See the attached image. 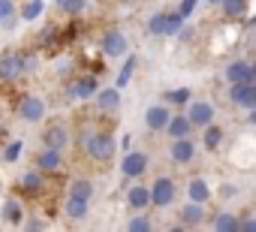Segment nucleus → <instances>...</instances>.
Segmentation results:
<instances>
[{
    "instance_id": "nucleus-16",
    "label": "nucleus",
    "mask_w": 256,
    "mask_h": 232,
    "mask_svg": "<svg viewBox=\"0 0 256 232\" xmlns=\"http://www.w3.org/2000/svg\"><path fill=\"white\" fill-rule=\"evenodd\" d=\"M0 214H4V220H6L10 226H24V217H28L24 202H22L18 196L6 199V202H4V208H0Z\"/></svg>"
},
{
    "instance_id": "nucleus-38",
    "label": "nucleus",
    "mask_w": 256,
    "mask_h": 232,
    "mask_svg": "<svg viewBox=\"0 0 256 232\" xmlns=\"http://www.w3.org/2000/svg\"><path fill=\"white\" fill-rule=\"evenodd\" d=\"M235 193H238V187H235V184H223V190H220V196H223V199H235Z\"/></svg>"
},
{
    "instance_id": "nucleus-41",
    "label": "nucleus",
    "mask_w": 256,
    "mask_h": 232,
    "mask_svg": "<svg viewBox=\"0 0 256 232\" xmlns=\"http://www.w3.org/2000/svg\"><path fill=\"white\" fill-rule=\"evenodd\" d=\"M208 4H211V6H220V4H223V0H208Z\"/></svg>"
},
{
    "instance_id": "nucleus-3",
    "label": "nucleus",
    "mask_w": 256,
    "mask_h": 232,
    "mask_svg": "<svg viewBox=\"0 0 256 232\" xmlns=\"http://www.w3.org/2000/svg\"><path fill=\"white\" fill-rule=\"evenodd\" d=\"M48 190H52L48 175L40 172V169H30V172H24V175L18 178V193H22L24 199H42Z\"/></svg>"
},
{
    "instance_id": "nucleus-33",
    "label": "nucleus",
    "mask_w": 256,
    "mask_h": 232,
    "mask_svg": "<svg viewBox=\"0 0 256 232\" xmlns=\"http://www.w3.org/2000/svg\"><path fill=\"white\" fill-rule=\"evenodd\" d=\"M166 96H169V102H172V106H190L193 90H190V88H175V90H169Z\"/></svg>"
},
{
    "instance_id": "nucleus-5",
    "label": "nucleus",
    "mask_w": 256,
    "mask_h": 232,
    "mask_svg": "<svg viewBox=\"0 0 256 232\" xmlns=\"http://www.w3.org/2000/svg\"><path fill=\"white\" fill-rule=\"evenodd\" d=\"M18 76H24L22 48H6V52H0V84H10V82H16Z\"/></svg>"
},
{
    "instance_id": "nucleus-36",
    "label": "nucleus",
    "mask_w": 256,
    "mask_h": 232,
    "mask_svg": "<svg viewBox=\"0 0 256 232\" xmlns=\"http://www.w3.org/2000/svg\"><path fill=\"white\" fill-rule=\"evenodd\" d=\"M178 40H181V42H193V40H196V30H193V28H187V24H184V28H181V30H178Z\"/></svg>"
},
{
    "instance_id": "nucleus-32",
    "label": "nucleus",
    "mask_w": 256,
    "mask_h": 232,
    "mask_svg": "<svg viewBox=\"0 0 256 232\" xmlns=\"http://www.w3.org/2000/svg\"><path fill=\"white\" fill-rule=\"evenodd\" d=\"M22 151H24V142H22V139H12V142L4 148V163H10V166H12V163H18Z\"/></svg>"
},
{
    "instance_id": "nucleus-26",
    "label": "nucleus",
    "mask_w": 256,
    "mask_h": 232,
    "mask_svg": "<svg viewBox=\"0 0 256 232\" xmlns=\"http://www.w3.org/2000/svg\"><path fill=\"white\" fill-rule=\"evenodd\" d=\"M18 16H22V22H40L46 16V0H24Z\"/></svg>"
},
{
    "instance_id": "nucleus-11",
    "label": "nucleus",
    "mask_w": 256,
    "mask_h": 232,
    "mask_svg": "<svg viewBox=\"0 0 256 232\" xmlns=\"http://www.w3.org/2000/svg\"><path fill=\"white\" fill-rule=\"evenodd\" d=\"M169 157H172V163H178V166L193 163V160H196V145H193V139H190V136H184V139H172V145H169Z\"/></svg>"
},
{
    "instance_id": "nucleus-37",
    "label": "nucleus",
    "mask_w": 256,
    "mask_h": 232,
    "mask_svg": "<svg viewBox=\"0 0 256 232\" xmlns=\"http://www.w3.org/2000/svg\"><path fill=\"white\" fill-rule=\"evenodd\" d=\"M238 232H256V217H241Z\"/></svg>"
},
{
    "instance_id": "nucleus-39",
    "label": "nucleus",
    "mask_w": 256,
    "mask_h": 232,
    "mask_svg": "<svg viewBox=\"0 0 256 232\" xmlns=\"http://www.w3.org/2000/svg\"><path fill=\"white\" fill-rule=\"evenodd\" d=\"M247 121H250V124L256 127V108H250V118H247Z\"/></svg>"
},
{
    "instance_id": "nucleus-10",
    "label": "nucleus",
    "mask_w": 256,
    "mask_h": 232,
    "mask_svg": "<svg viewBox=\"0 0 256 232\" xmlns=\"http://www.w3.org/2000/svg\"><path fill=\"white\" fill-rule=\"evenodd\" d=\"M175 193H178V187H175L172 178H157L154 187H151V205L154 208H169L175 202Z\"/></svg>"
},
{
    "instance_id": "nucleus-17",
    "label": "nucleus",
    "mask_w": 256,
    "mask_h": 232,
    "mask_svg": "<svg viewBox=\"0 0 256 232\" xmlns=\"http://www.w3.org/2000/svg\"><path fill=\"white\" fill-rule=\"evenodd\" d=\"M126 205H130L133 211H148L151 208V187L133 184L130 190H126Z\"/></svg>"
},
{
    "instance_id": "nucleus-22",
    "label": "nucleus",
    "mask_w": 256,
    "mask_h": 232,
    "mask_svg": "<svg viewBox=\"0 0 256 232\" xmlns=\"http://www.w3.org/2000/svg\"><path fill=\"white\" fill-rule=\"evenodd\" d=\"M208 223H211V229H217V232H238L241 217H238V214H229V211H220V214H214Z\"/></svg>"
},
{
    "instance_id": "nucleus-18",
    "label": "nucleus",
    "mask_w": 256,
    "mask_h": 232,
    "mask_svg": "<svg viewBox=\"0 0 256 232\" xmlns=\"http://www.w3.org/2000/svg\"><path fill=\"white\" fill-rule=\"evenodd\" d=\"M178 217H181V223H184L187 229H190V226L196 229V226H202V223L208 220V214H205V205H202V202H187V205L181 208V214H178Z\"/></svg>"
},
{
    "instance_id": "nucleus-20",
    "label": "nucleus",
    "mask_w": 256,
    "mask_h": 232,
    "mask_svg": "<svg viewBox=\"0 0 256 232\" xmlns=\"http://www.w3.org/2000/svg\"><path fill=\"white\" fill-rule=\"evenodd\" d=\"M64 214H66V220H84V217L90 214V202L66 193V199H64Z\"/></svg>"
},
{
    "instance_id": "nucleus-31",
    "label": "nucleus",
    "mask_w": 256,
    "mask_h": 232,
    "mask_svg": "<svg viewBox=\"0 0 256 232\" xmlns=\"http://www.w3.org/2000/svg\"><path fill=\"white\" fill-rule=\"evenodd\" d=\"M220 145H223V130L214 127V124H208V127H205V148H208V151H217Z\"/></svg>"
},
{
    "instance_id": "nucleus-9",
    "label": "nucleus",
    "mask_w": 256,
    "mask_h": 232,
    "mask_svg": "<svg viewBox=\"0 0 256 232\" xmlns=\"http://www.w3.org/2000/svg\"><path fill=\"white\" fill-rule=\"evenodd\" d=\"M34 166H36L40 172H46V175H58V172L64 169V151L46 145V148L34 157Z\"/></svg>"
},
{
    "instance_id": "nucleus-14",
    "label": "nucleus",
    "mask_w": 256,
    "mask_h": 232,
    "mask_svg": "<svg viewBox=\"0 0 256 232\" xmlns=\"http://www.w3.org/2000/svg\"><path fill=\"white\" fill-rule=\"evenodd\" d=\"M96 108L102 114H114L120 108V88H100L96 90Z\"/></svg>"
},
{
    "instance_id": "nucleus-27",
    "label": "nucleus",
    "mask_w": 256,
    "mask_h": 232,
    "mask_svg": "<svg viewBox=\"0 0 256 232\" xmlns=\"http://www.w3.org/2000/svg\"><path fill=\"white\" fill-rule=\"evenodd\" d=\"M136 66H139V58L136 54H126V60H124V66H120V72H118V78H114V88H126L130 84V78H133V72H136Z\"/></svg>"
},
{
    "instance_id": "nucleus-42",
    "label": "nucleus",
    "mask_w": 256,
    "mask_h": 232,
    "mask_svg": "<svg viewBox=\"0 0 256 232\" xmlns=\"http://www.w3.org/2000/svg\"><path fill=\"white\" fill-rule=\"evenodd\" d=\"M253 24H256V18H253Z\"/></svg>"
},
{
    "instance_id": "nucleus-28",
    "label": "nucleus",
    "mask_w": 256,
    "mask_h": 232,
    "mask_svg": "<svg viewBox=\"0 0 256 232\" xmlns=\"http://www.w3.org/2000/svg\"><path fill=\"white\" fill-rule=\"evenodd\" d=\"M18 22V6L16 0H0V24H4L6 30H12Z\"/></svg>"
},
{
    "instance_id": "nucleus-29",
    "label": "nucleus",
    "mask_w": 256,
    "mask_h": 232,
    "mask_svg": "<svg viewBox=\"0 0 256 232\" xmlns=\"http://www.w3.org/2000/svg\"><path fill=\"white\" fill-rule=\"evenodd\" d=\"M166 28H169V12H157L148 22V36H166Z\"/></svg>"
},
{
    "instance_id": "nucleus-34",
    "label": "nucleus",
    "mask_w": 256,
    "mask_h": 232,
    "mask_svg": "<svg viewBox=\"0 0 256 232\" xmlns=\"http://www.w3.org/2000/svg\"><path fill=\"white\" fill-rule=\"evenodd\" d=\"M154 223H151V217L148 214H136V217H130V220H126V229H130V232H148Z\"/></svg>"
},
{
    "instance_id": "nucleus-7",
    "label": "nucleus",
    "mask_w": 256,
    "mask_h": 232,
    "mask_svg": "<svg viewBox=\"0 0 256 232\" xmlns=\"http://www.w3.org/2000/svg\"><path fill=\"white\" fill-rule=\"evenodd\" d=\"M42 145L58 148V151L70 148V145H72V130H70V124H66V121H52V124L42 130Z\"/></svg>"
},
{
    "instance_id": "nucleus-43",
    "label": "nucleus",
    "mask_w": 256,
    "mask_h": 232,
    "mask_svg": "<svg viewBox=\"0 0 256 232\" xmlns=\"http://www.w3.org/2000/svg\"><path fill=\"white\" fill-rule=\"evenodd\" d=\"M253 70H256V64H253Z\"/></svg>"
},
{
    "instance_id": "nucleus-12",
    "label": "nucleus",
    "mask_w": 256,
    "mask_h": 232,
    "mask_svg": "<svg viewBox=\"0 0 256 232\" xmlns=\"http://www.w3.org/2000/svg\"><path fill=\"white\" fill-rule=\"evenodd\" d=\"M187 118L193 121V127H208V124H214V106L205 100H190Z\"/></svg>"
},
{
    "instance_id": "nucleus-19",
    "label": "nucleus",
    "mask_w": 256,
    "mask_h": 232,
    "mask_svg": "<svg viewBox=\"0 0 256 232\" xmlns=\"http://www.w3.org/2000/svg\"><path fill=\"white\" fill-rule=\"evenodd\" d=\"M169 118H172V112H169V106H151V108L145 112V124H148V130H154V133L166 130Z\"/></svg>"
},
{
    "instance_id": "nucleus-8",
    "label": "nucleus",
    "mask_w": 256,
    "mask_h": 232,
    "mask_svg": "<svg viewBox=\"0 0 256 232\" xmlns=\"http://www.w3.org/2000/svg\"><path fill=\"white\" fill-rule=\"evenodd\" d=\"M148 166H151V160H148L145 151H126V157L120 160V175H126V178H142L148 172Z\"/></svg>"
},
{
    "instance_id": "nucleus-2",
    "label": "nucleus",
    "mask_w": 256,
    "mask_h": 232,
    "mask_svg": "<svg viewBox=\"0 0 256 232\" xmlns=\"http://www.w3.org/2000/svg\"><path fill=\"white\" fill-rule=\"evenodd\" d=\"M100 90V76L96 72H78L66 82V96L70 100H90Z\"/></svg>"
},
{
    "instance_id": "nucleus-4",
    "label": "nucleus",
    "mask_w": 256,
    "mask_h": 232,
    "mask_svg": "<svg viewBox=\"0 0 256 232\" xmlns=\"http://www.w3.org/2000/svg\"><path fill=\"white\" fill-rule=\"evenodd\" d=\"M16 112H18V118L28 121V124H40L46 118V100L36 96V94H22L18 102H16Z\"/></svg>"
},
{
    "instance_id": "nucleus-15",
    "label": "nucleus",
    "mask_w": 256,
    "mask_h": 232,
    "mask_svg": "<svg viewBox=\"0 0 256 232\" xmlns=\"http://www.w3.org/2000/svg\"><path fill=\"white\" fill-rule=\"evenodd\" d=\"M226 78H229V84L256 82V70H253V64H247V60H232V64L226 66Z\"/></svg>"
},
{
    "instance_id": "nucleus-13",
    "label": "nucleus",
    "mask_w": 256,
    "mask_h": 232,
    "mask_svg": "<svg viewBox=\"0 0 256 232\" xmlns=\"http://www.w3.org/2000/svg\"><path fill=\"white\" fill-rule=\"evenodd\" d=\"M229 100L241 108H256V82H241V84H232L229 90Z\"/></svg>"
},
{
    "instance_id": "nucleus-24",
    "label": "nucleus",
    "mask_w": 256,
    "mask_h": 232,
    "mask_svg": "<svg viewBox=\"0 0 256 232\" xmlns=\"http://www.w3.org/2000/svg\"><path fill=\"white\" fill-rule=\"evenodd\" d=\"M247 4H250V0H223V4H220L223 18L226 22H241L247 16Z\"/></svg>"
},
{
    "instance_id": "nucleus-40",
    "label": "nucleus",
    "mask_w": 256,
    "mask_h": 232,
    "mask_svg": "<svg viewBox=\"0 0 256 232\" xmlns=\"http://www.w3.org/2000/svg\"><path fill=\"white\" fill-rule=\"evenodd\" d=\"M4 130H6V124H4V114H0V136H4Z\"/></svg>"
},
{
    "instance_id": "nucleus-25",
    "label": "nucleus",
    "mask_w": 256,
    "mask_h": 232,
    "mask_svg": "<svg viewBox=\"0 0 256 232\" xmlns=\"http://www.w3.org/2000/svg\"><path fill=\"white\" fill-rule=\"evenodd\" d=\"M66 193H70V196H78V199H88V202H94V196H96V187H94V181H88V178H76V181H70Z\"/></svg>"
},
{
    "instance_id": "nucleus-6",
    "label": "nucleus",
    "mask_w": 256,
    "mask_h": 232,
    "mask_svg": "<svg viewBox=\"0 0 256 232\" xmlns=\"http://www.w3.org/2000/svg\"><path fill=\"white\" fill-rule=\"evenodd\" d=\"M100 52L106 58H124L126 52H130V40H126V34H120L118 28H108L100 36Z\"/></svg>"
},
{
    "instance_id": "nucleus-30",
    "label": "nucleus",
    "mask_w": 256,
    "mask_h": 232,
    "mask_svg": "<svg viewBox=\"0 0 256 232\" xmlns=\"http://www.w3.org/2000/svg\"><path fill=\"white\" fill-rule=\"evenodd\" d=\"M58 4H60V12L66 18H78L88 10V0H58Z\"/></svg>"
},
{
    "instance_id": "nucleus-1",
    "label": "nucleus",
    "mask_w": 256,
    "mask_h": 232,
    "mask_svg": "<svg viewBox=\"0 0 256 232\" xmlns=\"http://www.w3.org/2000/svg\"><path fill=\"white\" fill-rule=\"evenodd\" d=\"M78 145L84 148L88 160H94V163H108L114 157V151H118V142H114V136L108 130H90L88 136H82Z\"/></svg>"
},
{
    "instance_id": "nucleus-35",
    "label": "nucleus",
    "mask_w": 256,
    "mask_h": 232,
    "mask_svg": "<svg viewBox=\"0 0 256 232\" xmlns=\"http://www.w3.org/2000/svg\"><path fill=\"white\" fill-rule=\"evenodd\" d=\"M196 6H199V0H181V6H178V12H181L184 18H190Z\"/></svg>"
},
{
    "instance_id": "nucleus-21",
    "label": "nucleus",
    "mask_w": 256,
    "mask_h": 232,
    "mask_svg": "<svg viewBox=\"0 0 256 232\" xmlns=\"http://www.w3.org/2000/svg\"><path fill=\"white\" fill-rule=\"evenodd\" d=\"M166 133H169V139H184V136L193 133V121L187 114H172L169 124H166Z\"/></svg>"
},
{
    "instance_id": "nucleus-23",
    "label": "nucleus",
    "mask_w": 256,
    "mask_h": 232,
    "mask_svg": "<svg viewBox=\"0 0 256 232\" xmlns=\"http://www.w3.org/2000/svg\"><path fill=\"white\" fill-rule=\"evenodd\" d=\"M187 199L205 205V202L211 199V187H208V181H205V178H190V184H187Z\"/></svg>"
}]
</instances>
